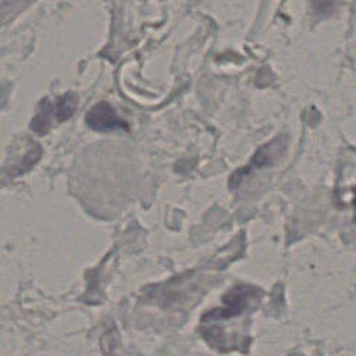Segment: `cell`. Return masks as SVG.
<instances>
[{"instance_id":"6da1fadb","label":"cell","mask_w":356,"mask_h":356,"mask_svg":"<svg viewBox=\"0 0 356 356\" xmlns=\"http://www.w3.org/2000/svg\"><path fill=\"white\" fill-rule=\"evenodd\" d=\"M257 289L253 286H245L239 285L234 289H231L224 296L225 306L222 309H216L207 314H204L203 320H218V318H228L232 316L241 314L249 305L252 299H256Z\"/></svg>"},{"instance_id":"3957f363","label":"cell","mask_w":356,"mask_h":356,"mask_svg":"<svg viewBox=\"0 0 356 356\" xmlns=\"http://www.w3.org/2000/svg\"><path fill=\"white\" fill-rule=\"evenodd\" d=\"M78 106V96L75 93H65L56 102V120L63 122L68 120Z\"/></svg>"},{"instance_id":"7a4b0ae2","label":"cell","mask_w":356,"mask_h":356,"mask_svg":"<svg viewBox=\"0 0 356 356\" xmlns=\"http://www.w3.org/2000/svg\"><path fill=\"white\" fill-rule=\"evenodd\" d=\"M86 125L93 131L107 132V131H115V129H128L127 122L117 115L114 108L106 103L100 102L95 104L85 117Z\"/></svg>"},{"instance_id":"277c9868","label":"cell","mask_w":356,"mask_h":356,"mask_svg":"<svg viewBox=\"0 0 356 356\" xmlns=\"http://www.w3.org/2000/svg\"><path fill=\"white\" fill-rule=\"evenodd\" d=\"M50 111H51V104L47 102V99L42 100L40 103V108L38 111V114L35 115V118L32 120L31 128L38 132L39 135H43L47 132L49 125H50Z\"/></svg>"}]
</instances>
